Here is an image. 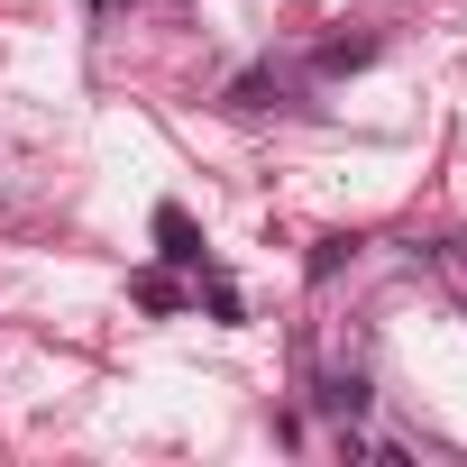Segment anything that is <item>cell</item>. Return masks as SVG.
<instances>
[{"instance_id": "obj_1", "label": "cell", "mask_w": 467, "mask_h": 467, "mask_svg": "<svg viewBox=\"0 0 467 467\" xmlns=\"http://www.w3.org/2000/svg\"><path fill=\"white\" fill-rule=\"evenodd\" d=\"M321 403H330V412H348V421H358V412H367V385H358V376H339V385H330V394H321Z\"/></svg>"}]
</instances>
